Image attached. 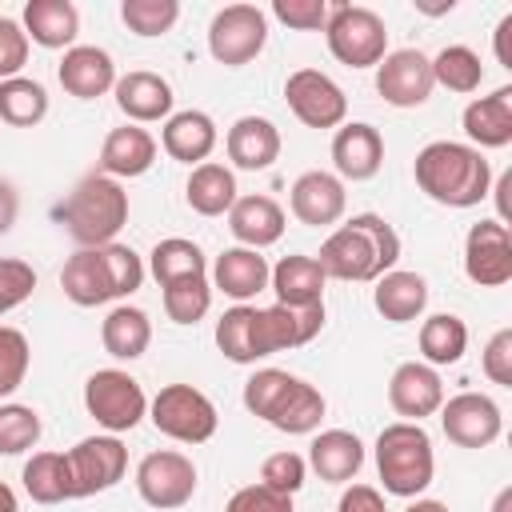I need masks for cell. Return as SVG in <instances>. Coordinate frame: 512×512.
<instances>
[{
    "instance_id": "cell-40",
    "label": "cell",
    "mask_w": 512,
    "mask_h": 512,
    "mask_svg": "<svg viewBox=\"0 0 512 512\" xmlns=\"http://www.w3.org/2000/svg\"><path fill=\"white\" fill-rule=\"evenodd\" d=\"M212 308V284L208 276H184L176 284H164V312L176 324H196Z\"/></svg>"
},
{
    "instance_id": "cell-6",
    "label": "cell",
    "mask_w": 512,
    "mask_h": 512,
    "mask_svg": "<svg viewBox=\"0 0 512 512\" xmlns=\"http://www.w3.org/2000/svg\"><path fill=\"white\" fill-rule=\"evenodd\" d=\"M324 36H328V52L348 68H372L388 56V28L364 4H332Z\"/></svg>"
},
{
    "instance_id": "cell-19",
    "label": "cell",
    "mask_w": 512,
    "mask_h": 512,
    "mask_svg": "<svg viewBox=\"0 0 512 512\" xmlns=\"http://www.w3.org/2000/svg\"><path fill=\"white\" fill-rule=\"evenodd\" d=\"M56 76H60L64 92L76 96V100H96V96H104L108 88H116V64H112V56H108L104 48H96V44H72V48L64 52Z\"/></svg>"
},
{
    "instance_id": "cell-35",
    "label": "cell",
    "mask_w": 512,
    "mask_h": 512,
    "mask_svg": "<svg viewBox=\"0 0 512 512\" xmlns=\"http://www.w3.org/2000/svg\"><path fill=\"white\" fill-rule=\"evenodd\" d=\"M468 348V328L460 316L452 312H436L420 324V352H424V364L432 368H444V364H456Z\"/></svg>"
},
{
    "instance_id": "cell-31",
    "label": "cell",
    "mask_w": 512,
    "mask_h": 512,
    "mask_svg": "<svg viewBox=\"0 0 512 512\" xmlns=\"http://www.w3.org/2000/svg\"><path fill=\"white\" fill-rule=\"evenodd\" d=\"M80 32V12L72 0H28L24 4V36L40 48H72Z\"/></svg>"
},
{
    "instance_id": "cell-24",
    "label": "cell",
    "mask_w": 512,
    "mask_h": 512,
    "mask_svg": "<svg viewBox=\"0 0 512 512\" xmlns=\"http://www.w3.org/2000/svg\"><path fill=\"white\" fill-rule=\"evenodd\" d=\"M228 228L240 240V248H268L284 236V208L272 196H236L228 208Z\"/></svg>"
},
{
    "instance_id": "cell-49",
    "label": "cell",
    "mask_w": 512,
    "mask_h": 512,
    "mask_svg": "<svg viewBox=\"0 0 512 512\" xmlns=\"http://www.w3.org/2000/svg\"><path fill=\"white\" fill-rule=\"evenodd\" d=\"M24 60H28V36H24V24L0 16V80L20 76Z\"/></svg>"
},
{
    "instance_id": "cell-46",
    "label": "cell",
    "mask_w": 512,
    "mask_h": 512,
    "mask_svg": "<svg viewBox=\"0 0 512 512\" xmlns=\"http://www.w3.org/2000/svg\"><path fill=\"white\" fill-rule=\"evenodd\" d=\"M36 288V272L32 264L24 260H12V256H0V316L20 308Z\"/></svg>"
},
{
    "instance_id": "cell-47",
    "label": "cell",
    "mask_w": 512,
    "mask_h": 512,
    "mask_svg": "<svg viewBox=\"0 0 512 512\" xmlns=\"http://www.w3.org/2000/svg\"><path fill=\"white\" fill-rule=\"evenodd\" d=\"M328 0H272V16L300 32H320L328 24Z\"/></svg>"
},
{
    "instance_id": "cell-55",
    "label": "cell",
    "mask_w": 512,
    "mask_h": 512,
    "mask_svg": "<svg viewBox=\"0 0 512 512\" xmlns=\"http://www.w3.org/2000/svg\"><path fill=\"white\" fill-rule=\"evenodd\" d=\"M0 512H20V504H16V492L0 480Z\"/></svg>"
},
{
    "instance_id": "cell-23",
    "label": "cell",
    "mask_w": 512,
    "mask_h": 512,
    "mask_svg": "<svg viewBox=\"0 0 512 512\" xmlns=\"http://www.w3.org/2000/svg\"><path fill=\"white\" fill-rule=\"evenodd\" d=\"M264 420L288 436H304V432H316L320 420H324V396L308 384V380H296L288 376L284 388L276 392V400L268 404Z\"/></svg>"
},
{
    "instance_id": "cell-26",
    "label": "cell",
    "mask_w": 512,
    "mask_h": 512,
    "mask_svg": "<svg viewBox=\"0 0 512 512\" xmlns=\"http://www.w3.org/2000/svg\"><path fill=\"white\" fill-rule=\"evenodd\" d=\"M156 164V140L152 132L136 128V124H124V128H112L100 144V172L104 176H144L148 168Z\"/></svg>"
},
{
    "instance_id": "cell-15",
    "label": "cell",
    "mask_w": 512,
    "mask_h": 512,
    "mask_svg": "<svg viewBox=\"0 0 512 512\" xmlns=\"http://www.w3.org/2000/svg\"><path fill=\"white\" fill-rule=\"evenodd\" d=\"M436 80H432V60L420 48H400L388 52L376 64V92L392 104V108H416L432 96Z\"/></svg>"
},
{
    "instance_id": "cell-41",
    "label": "cell",
    "mask_w": 512,
    "mask_h": 512,
    "mask_svg": "<svg viewBox=\"0 0 512 512\" xmlns=\"http://www.w3.org/2000/svg\"><path fill=\"white\" fill-rule=\"evenodd\" d=\"M252 316L256 308L236 304L216 320V348L232 360V364H256V348H252Z\"/></svg>"
},
{
    "instance_id": "cell-29",
    "label": "cell",
    "mask_w": 512,
    "mask_h": 512,
    "mask_svg": "<svg viewBox=\"0 0 512 512\" xmlns=\"http://www.w3.org/2000/svg\"><path fill=\"white\" fill-rule=\"evenodd\" d=\"M464 132L472 148H504L512 144V88H496L464 108Z\"/></svg>"
},
{
    "instance_id": "cell-20",
    "label": "cell",
    "mask_w": 512,
    "mask_h": 512,
    "mask_svg": "<svg viewBox=\"0 0 512 512\" xmlns=\"http://www.w3.org/2000/svg\"><path fill=\"white\" fill-rule=\"evenodd\" d=\"M116 104L128 120L136 124H152V120H168L172 116V84L148 68H136L128 76H116Z\"/></svg>"
},
{
    "instance_id": "cell-45",
    "label": "cell",
    "mask_w": 512,
    "mask_h": 512,
    "mask_svg": "<svg viewBox=\"0 0 512 512\" xmlns=\"http://www.w3.org/2000/svg\"><path fill=\"white\" fill-rule=\"evenodd\" d=\"M304 472H308L304 456H296V452H272V456L260 464V484H268L272 492L292 496V492L304 488Z\"/></svg>"
},
{
    "instance_id": "cell-50",
    "label": "cell",
    "mask_w": 512,
    "mask_h": 512,
    "mask_svg": "<svg viewBox=\"0 0 512 512\" xmlns=\"http://www.w3.org/2000/svg\"><path fill=\"white\" fill-rule=\"evenodd\" d=\"M480 364H484V376H488L492 384L512 388V328H500V332L484 344Z\"/></svg>"
},
{
    "instance_id": "cell-13",
    "label": "cell",
    "mask_w": 512,
    "mask_h": 512,
    "mask_svg": "<svg viewBox=\"0 0 512 512\" xmlns=\"http://www.w3.org/2000/svg\"><path fill=\"white\" fill-rule=\"evenodd\" d=\"M320 328H324V304H312V308H288V304L256 308V316H252V348H256V360L260 356L288 352V348H300Z\"/></svg>"
},
{
    "instance_id": "cell-37",
    "label": "cell",
    "mask_w": 512,
    "mask_h": 512,
    "mask_svg": "<svg viewBox=\"0 0 512 512\" xmlns=\"http://www.w3.org/2000/svg\"><path fill=\"white\" fill-rule=\"evenodd\" d=\"M48 116V92L40 80L28 76H12L0 80V120L12 128H32Z\"/></svg>"
},
{
    "instance_id": "cell-27",
    "label": "cell",
    "mask_w": 512,
    "mask_h": 512,
    "mask_svg": "<svg viewBox=\"0 0 512 512\" xmlns=\"http://www.w3.org/2000/svg\"><path fill=\"white\" fill-rule=\"evenodd\" d=\"M268 276H272V268L256 248H224L212 264V288H220L224 296H232L240 304L252 300L256 292H264Z\"/></svg>"
},
{
    "instance_id": "cell-5",
    "label": "cell",
    "mask_w": 512,
    "mask_h": 512,
    "mask_svg": "<svg viewBox=\"0 0 512 512\" xmlns=\"http://www.w3.org/2000/svg\"><path fill=\"white\" fill-rule=\"evenodd\" d=\"M376 468L384 480V492L392 496H420L432 484V440L420 424L412 420H396L388 428H380L376 436Z\"/></svg>"
},
{
    "instance_id": "cell-43",
    "label": "cell",
    "mask_w": 512,
    "mask_h": 512,
    "mask_svg": "<svg viewBox=\"0 0 512 512\" xmlns=\"http://www.w3.org/2000/svg\"><path fill=\"white\" fill-rule=\"evenodd\" d=\"M120 16H124V24L136 36H164L176 24L180 4L176 0H124L120 4Z\"/></svg>"
},
{
    "instance_id": "cell-11",
    "label": "cell",
    "mask_w": 512,
    "mask_h": 512,
    "mask_svg": "<svg viewBox=\"0 0 512 512\" xmlns=\"http://www.w3.org/2000/svg\"><path fill=\"white\" fill-rule=\"evenodd\" d=\"M136 492L144 504L160 508V512H172V508H184L196 492V464L184 456V452H148L136 468Z\"/></svg>"
},
{
    "instance_id": "cell-1",
    "label": "cell",
    "mask_w": 512,
    "mask_h": 512,
    "mask_svg": "<svg viewBox=\"0 0 512 512\" xmlns=\"http://www.w3.org/2000/svg\"><path fill=\"white\" fill-rule=\"evenodd\" d=\"M416 188L448 208H472L492 192V168L480 148L456 140H432L416 152L412 164Z\"/></svg>"
},
{
    "instance_id": "cell-14",
    "label": "cell",
    "mask_w": 512,
    "mask_h": 512,
    "mask_svg": "<svg viewBox=\"0 0 512 512\" xmlns=\"http://www.w3.org/2000/svg\"><path fill=\"white\" fill-rule=\"evenodd\" d=\"M440 424H444V436L460 448H488L500 428H504V416H500V404L484 392H456L452 400L440 404Z\"/></svg>"
},
{
    "instance_id": "cell-22",
    "label": "cell",
    "mask_w": 512,
    "mask_h": 512,
    "mask_svg": "<svg viewBox=\"0 0 512 512\" xmlns=\"http://www.w3.org/2000/svg\"><path fill=\"white\" fill-rule=\"evenodd\" d=\"M228 160L244 172H264L280 156V132L268 116H240L224 136Z\"/></svg>"
},
{
    "instance_id": "cell-3",
    "label": "cell",
    "mask_w": 512,
    "mask_h": 512,
    "mask_svg": "<svg viewBox=\"0 0 512 512\" xmlns=\"http://www.w3.org/2000/svg\"><path fill=\"white\" fill-rule=\"evenodd\" d=\"M140 284H144V260L128 244H116V240L100 248H80L60 268V288L80 308L132 296Z\"/></svg>"
},
{
    "instance_id": "cell-33",
    "label": "cell",
    "mask_w": 512,
    "mask_h": 512,
    "mask_svg": "<svg viewBox=\"0 0 512 512\" xmlns=\"http://www.w3.org/2000/svg\"><path fill=\"white\" fill-rule=\"evenodd\" d=\"M100 340H104V352L116 356V360H136L148 352L152 344V320L144 308H132V304H116L104 324H100Z\"/></svg>"
},
{
    "instance_id": "cell-32",
    "label": "cell",
    "mask_w": 512,
    "mask_h": 512,
    "mask_svg": "<svg viewBox=\"0 0 512 512\" xmlns=\"http://www.w3.org/2000/svg\"><path fill=\"white\" fill-rule=\"evenodd\" d=\"M372 304H376V312H380L384 320L408 324V320H416V316L424 312V304H428V280H424L420 272H400V268H392V272H384V276L376 280Z\"/></svg>"
},
{
    "instance_id": "cell-10",
    "label": "cell",
    "mask_w": 512,
    "mask_h": 512,
    "mask_svg": "<svg viewBox=\"0 0 512 512\" xmlns=\"http://www.w3.org/2000/svg\"><path fill=\"white\" fill-rule=\"evenodd\" d=\"M72 496H96L124 480L128 448L116 436H84L76 448L64 452Z\"/></svg>"
},
{
    "instance_id": "cell-34",
    "label": "cell",
    "mask_w": 512,
    "mask_h": 512,
    "mask_svg": "<svg viewBox=\"0 0 512 512\" xmlns=\"http://www.w3.org/2000/svg\"><path fill=\"white\" fill-rule=\"evenodd\" d=\"M184 196H188V208L192 212H200V216H224L236 204V176H232V168H224L216 160H204V164L192 168Z\"/></svg>"
},
{
    "instance_id": "cell-7",
    "label": "cell",
    "mask_w": 512,
    "mask_h": 512,
    "mask_svg": "<svg viewBox=\"0 0 512 512\" xmlns=\"http://www.w3.org/2000/svg\"><path fill=\"white\" fill-rule=\"evenodd\" d=\"M84 408L100 428L116 436V432H132L144 420L148 396L124 368H100L84 384Z\"/></svg>"
},
{
    "instance_id": "cell-4",
    "label": "cell",
    "mask_w": 512,
    "mask_h": 512,
    "mask_svg": "<svg viewBox=\"0 0 512 512\" xmlns=\"http://www.w3.org/2000/svg\"><path fill=\"white\" fill-rule=\"evenodd\" d=\"M56 220L68 228V236H72L80 248L112 244L116 232L128 224V192H124L112 176L92 172V176H84V180L64 196V204L56 208Z\"/></svg>"
},
{
    "instance_id": "cell-9",
    "label": "cell",
    "mask_w": 512,
    "mask_h": 512,
    "mask_svg": "<svg viewBox=\"0 0 512 512\" xmlns=\"http://www.w3.org/2000/svg\"><path fill=\"white\" fill-rule=\"evenodd\" d=\"M268 40V16L256 4H228L208 24V52L224 68H240L260 56Z\"/></svg>"
},
{
    "instance_id": "cell-53",
    "label": "cell",
    "mask_w": 512,
    "mask_h": 512,
    "mask_svg": "<svg viewBox=\"0 0 512 512\" xmlns=\"http://www.w3.org/2000/svg\"><path fill=\"white\" fill-rule=\"evenodd\" d=\"M496 60H500L504 68H512V12L496 24Z\"/></svg>"
},
{
    "instance_id": "cell-52",
    "label": "cell",
    "mask_w": 512,
    "mask_h": 512,
    "mask_svg": "<svg viewBox=\"0 0 512 512\" xmlns=\"http://www.w3.org/2000/svg\"><path fill=\"white\" fill-rule=\"evenodd\" d=\"M16 212H20V196H16V188L8 180H0V236L16 224Z\"/></svg>"
},
{
    "instance_id": "cell-30",
    "label": "cell",
    "mask_w": 512,
    "mask_h": 512,
    "mask_svg": "<svg viewBox=\"0 0 512 512\" xmlns=\"http://www.w3.org/2000/svg\"><path fill=\"white\" fill-rule=\"evenodd\" d=\"M308 464L316 468L320 480H328V484H348V480L360 472V464H364V444H360L356 432L328 428V432H320V436L312 440Z\"/></svg>"
},
{
    "instance_id": "cell-16",
    "label": "cell",
    "mask_w": 512,
    "mask_h": 512,
    "mask_svg": "<svg viewBox=\"0 0 512 512\" xmlns=\"http://www.w3.org/2000/svg\"><path fill=\"white\" fill-rule=\"evenodd\" d=\"M464 272L480 288H500L512 280V236L500 220H480L464 236Z\"/></svg>"
},
{
    "instance_id": "cell-44",
    "label": "cell",
    "mask_w": 512,
    "mask_h": 512,
    "mask_svg": "<svg viewBox=\"0 0 512 512\" xmlns=\"http://www.w3.org/2000/svg\"><path fill=\"white\" fill-rule=\"evenodd\" d=\"M28 376V340L20 328L0 324V396H12Z\"/></svg>"
},
{
    "instance_id": "cell-51",
    "label": "cell",
    "mask_w": 512,
    "mask_h": 512,
    "mask_svg": "<svg viewBox=\"0 0 512 512\" xmlns=\"http://www.w3.org/2000/svg\"><path fill=\"white\" fill-rule=\"evenodd\" d=\"M336 512H388V508H384V496H380L372 484H352V488L340 496Z\"/></svg>"
},
{
    "instance_id": "cell-28",
    "label": "cell",
    "mask_w": 512,
    "mask_h": 512,
    "mask_svg": "<svg viewBox=\"0 0 512 512\" xmlns=\"http://www.w3.org/2000/svg\"><path fill=\"white\" fill-rule=\"evenodd\" d=\"M324 268L316 264V256H284L272 276H268V288L276 292V304H288V308H312V304H324Z\"/></svg>"
},
{
    "instance_id": "cell-21",
    "label": "cell",
    "mask_w": 512,
    "mask_h": 512,
    "mask_svg": "<svg viewBox=\"0 0 512 512\" xmlns=\"http://www.w3.org/2000/svg\"><path fill=\"white\" fill-rule=\"evenodd\" d=\"M332 164L344 180H372L384 164V136L372 124H344L332 136Z\"/></svg>"
},
{
    "instance_id": "cell-12",
    "label": "cell",
    "mask_w": 512,
    "mask_h": 512,
    "mask_svg": "<svg viewBox=\"0 0 512 512\" xmlns=\"http://www.w3.org/2000/svg\"><path fill=\"white\" fill-rule=\"evenodd\" d=\"M284 100H288L292 116L308 128H336L348 116V100H344L340 84L332 76H324L320 68H296L284 80Z\"/></svg>"
},
{
    "instance_id": "cell-25",
    "label": "cell",
    "mask_w": 512,
    "mask_h": 512,
    "mask_svg": "<svg viewBox=\"0 0 512 512\" xmlns=\"http://www.w3.org/2000/svg\"><path fill=\"white\" fill-rule=\"evenodd\" d=\"M216 124L208 112L200 108H188V112H172L164 120V132H160V144L172 160H184V164H204L216 148Z\"/></svg>"
},
{
    "instance_id": "cell-56",
    "label": "cell",
    "mask_w": 512,
    "mask_h": 512,
    "mask_svg": "<svg viewBox=\"0 0 512 512\" xmlns=\"http://www.w3.org/2000/svg\"><path fill=\"white\" fill-rule=\"evenodd\" d=\"M404 512H448L440 500H416V504H408Z\"/></svg>"
},
{
    "instance_id": "cell-36",
    "label": "cell",
    "mask_w": 512,
    "mask_h": 512,
    "mask_svg": "<svg viewBox=\"0 0 512 512\" xmlns=\"http://www.w3.org/2000/svg\"><path fill=\"white\" fill-rule=\"evenodd\" d=\"M24 492L36 504H60L72 500V484H68V460L64 452H32V460L20 472Z\"/></svg>"
},
{
    "instance_id": "cell-48",
    "label": "cell",
    "mask_w": 512,
    "mask_h": 512,
    "mask_svg": "<svg viewBox=\"0 0 512 512\" xmlns=\"http://www.w3.org/2000/svg\"><path fill=\"white\" fill-rule=\"evenodd\" d=\"M224 512H292V496L272 492L268 484H248V488L232 492Z\"/></svg>"
},
{
    "instance_id": "cell-8",
    "label": "cell",
    "mask_w": 512,
    "mask_h": 512,
    "mask_svg": "<svg viewBox=\"0 0 512 512\" xmlns=\"http://www.w3.org/2000/svg\"><path fill=\"white\" fill-rule=\"evenodd\" d=\"M148 412H152L156 432H164V436H172L180 444H204V440H212L216 420H220L216 416V404L200 388H192V384H164L156 392V400L148 404Z\"/></svg>"
},
{
    "instance_id": "cell-42",
    "label": "cell",
    "mask_w": 512,
    "mask_h": 512,
    "mask_svg": "<svg viewBox=\"0 0 512 512\" xmlns=\"http://www.w3.org/2000/svg\"><path fill=\"white\" fill-rule=\"evenodd\" d=\"M40 440V416L28 404L0 408V456H20Z\"/></svg>"
},
{
    "instance_id": "cell-54",
    "label": "cell",
    "mask_w": 512,
    "mask_h": 512,
    "mask_svg": "<svg viewBox=\"0 0 512 512\" xmlns=\"http://www.w3.org/2000/svg\"><path fill=\"white\" fill-rule=\"evenodd\" d=\"M508 192H512V172H504V176L496 180V208H500V224H504V228H508V216H512Z\"/></svg>"
},
{
    "instance_id": "cell-39",
    "label": "cell",
    "mask_w": 512,
    "mask_h": 512,
    "mask_svg": "<svg viewBox=\"0 0 512 512\" xmlns=\"http://www.w3.org/2000/svg\"><path fill=\"white\" fill-rule=\"evenodd\" d=\"M432 80L444 84L448 92H476L484 80V64L468 44H448L432 56Z\"/></svg>"
},
{
    "instance_id": "cell-2",
    "label": "cell",
    "mask_w": 512,
    "mask_h": 512,
    "mask_svg": "<svg viewBox=\"0 0 512 512\" xmlns=\"http://www.w3.org/2000/svg\"><path fill=\"white\" fill-rule=\"evenodd\" d=\"M396 260H400V236L376 212H356L320 244L316 256L324 276L336 280H380L384 272H392Z\"/></svg>"
},
{
    "instance_id": "cell-57",
    "label": "cell",
    "mask_w": 512,
    "mask_h": 512,
    "mask_svg": "<svg viewBox=\"0 0 512 512\" xmlns=\"http://www.w3.org/2000/svg\"><path fill=\"white\" fill-rule=\"evenodd\" d=\"M508 508H512V488H500V496H496L492 512H508Z\"/></svg>"
},
{
    "instance_id": "cell-18",
    "label": "cell",
    "mask_w": 512,
    "mask_h": 512,
    "mask_svg": "<svg viewBox=\"0 0 512 512\" xmlns=\"http://www.w3.org/2000/svg\"><path fill=\"white\" fill-rule=\"evenodd\" d=\"M344 204H348V196H344V180L340 176H332V172H304V176H296V184H292V216L300 220V224H308V228H328V224H336L340 216H344Z\"/></svg>"
},
{
    "instance_id": "cell-17",
    "label": "cell",
    "mask_w": 512,
    "mask_h": 512,
    "mask_svg": "<svg viewBox=\"0 0 512 512\" xmlns=\"http://www.w3.org/2000/svg\"><path fill=\"white\" fill-rule=\"evenodd\" d=\"M388 404L396 408V416L420 424L424 416L440 412L444 404V380L432 364H420V360H408L392 372L388 380Z\"/></svg>"
},
{
    "instance_id": "cell-38",
    "label": "cell",
    "mask_w": 512,
    "mask_h": 512,
    "mask_svg": "<svg viewBox=\"0 0 512 512\" xmlns=\"http://www.w3.org/2000/svg\"><path fill=\"white\" fill-rule=\"evenodd\" d=\"M148 268H152L156 284L164 288V284H176V280H184V276H204L208 264H204L200 244H192V240H184V236H168V240H160V244L152 248Z\"/></svg>"
}]
</instances>
